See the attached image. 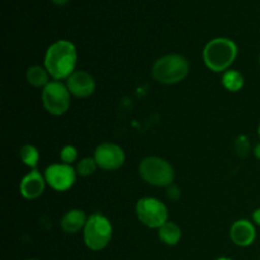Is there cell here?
Masks as SVG:
<instances>
[{
    "mask_svg": "<svg viewBox=\"0 0 260 260\" xmlns=\"http://www.w3.org/2000/svg\"><path fill=\"white\" fill-rule=\"evenodd\" d=\"M78 63L75 45L68 40H58L47 48L43 66L52 80H66L74 73Z\"/></svg>",
    "mask_w": 260,
    "mask_h": 260,
    "instance_id": "obj_1",
    "label": "cell"
},
{
    "mask_svg": "<svg viewBox=\"0 0 260 260\" xmlns=\"http://www.w3.org/2000/svg\"><path fill=\"white\" fill-rule=\"evenodd\" d=\"M238 57V46L233 40L217 37L203 48V62L213 73H225Z\"/></svg>",
    "mask_w": 260,
    "mask_h": 260,
    "instance_id": "obj_2",
    "label": "cell"
},
{
    "mask_svg": "<svg viewBox=\"0 0 260 260\" xmlns=\"http://www.w3.org/2000/svg\"><path fill=\"white\" fill-rule=\"evenodd\" d=\"M189 74V62L179 53H169L157 58L151 68L155 81L164 85H173L184 80Z\"/></svg>",
    "mask_w": 260,
    "mask_h": 260,
    "instance_id": "obj_3",
    "label": "cell"
},
{
    "mask_svg": "<svg viewBox=\"0 0 260 260\" xmlns=\"http://www.w3.org/2000/svg\"><path fill=\"white\" fill-rule=\"evenodd\" d=\"M113 236L112 222L102 213H93L89 216L83 230L84 243L90 250L101 251L108 246Z\"/></svg>",
    "mask_w": 260,
    "mask_h": 260,
    "instance_id": "obj_4",
    "label": "cell"
},
{
    "mask_svg": "<svg viewBox=\"0 0 260 260\" xmlns=\"http://www.w3.org/2000/svg\"><path fill=\"white\" fill-rule=\"evenodd\" d=\"M140 177L154 187H169L173 184L175 172L168 160L160 156H147L139 165Z\"/></svg>",
    "mask_w": 260,
    "mask_h": 260,
    "instance_id": "obj_5",
    "label": "cell"
},
{
    "mask_svg": "<svg viewBox=\"0 0 260 260\" xmlns=\"http://www.w3.org/2000/svg\"><path fill=\"white\" fill-rule=\"evenodd\" d=\"M136 216L142 225L150 229H160L169 221L167 205L154 197H144L137 201Z\"/></svg>",
    "mask_w": 260,
    "mask_h": 260,
    "instance_id": "obj_6",
    "label": "cell"
},
{
    "mask_svg": "<svg viewBox=\"0 0 260 260\" xmlns=\"http://www.w3.org/2000/svg\"><path fill=\"white\" fill-rule=\"evenodd\" d=\"M42 104L46 111L52 116H62L70 108L71 93L66 84L58 80H51L42 89Z\"/></svg>",
    "mask_w": 260,
    "mask_h": 260,
    "instance_id": "obj_7",
    "label": "cell"
},
{
    "mask_svg": "<svg viewBox=\"0 0 260 260\" xmlns=\"http://www.w3.org/2000/svg\"><path fill=\"white\" fill-rule=\"evenodd\" d=\"M43 175H45L47 185H50L53 190L65 192L75 184L78 173L73 165L56 162V164L48 165Z\"/></svg>",
    "mask_w": 260,
    "mask_h": 260,
    "instance_id": "obj_8",
    "label": "cell"
},
{
    "mask_svg": "<svg viewBox=\"0 0 260 260\" xmlns=\"http://www.w3.org/2000/svg\"><path fill=\"white\" fill-rule=\"evenodd\" d=\"M93 157L95 159L98 168L108 170V172L119 169L126 160L123 149L113 142H103V144L98 145Z\"/></svg>",
    "mask_w": 260,
    "mask_h": 260,
    "instance_id": "obj_9",
    "label": "cell"
},
{
    "mask_svg": "<svg viewBox=\"0 0 260 260\" xmlns=\"http://www.w3.org/2000/svg\"><path fill=\"white\" fill-rule=\"evenodd\" d=\"M66 86L71 95L76 98H89L95 91V80L90 73L85 70H76L66 79Z\"/></svg>",
    "mask_w": 260,
    "mask_h": 260,
    "instance_id": "obj_10",
    "label": "cell"
},
{
    "mask_svg": "<svg viewBox=\"0 0 260 260\" xmlns=\"http://www.w3.org/2000/svg\"><path fill=\"white\" fill-rule=\"evenodd\" d=\"M46 184L47 183H46L45 175L41 174L37 169H32V172L25 174L20 180L19 192L25 200H37L45 192Z\"/></svg>",
    "mask_w": 260,
    "mask_h": 260,
    "instance_id": "obj_11",
    "label": "cell"
},
{
    "mask_svg": "<svg viewBox=\"0 0 260 260\" xmlns=\"http://www.w3.org/2000/svg\"><path fill=\"white\" fill-rule=\"evenodd\" d=\"M230 239L240 248L250 246L256 239L255 223L244 218L235 221L230 228Z\"/></svg>",
    "mask_w": 260,
    "mask_h": 260,
    "instance_id": "obj_12",
    "label": "cell"
},
{
    "mask_svg": "<svg viewBox=\"0 0 260 260\" xmlns=\"http://www.w3.org/2000/svg\"><path fill=\"white\" fill-rule=\"evenodd\" d=\"M86 221H88V217H86L85 212L83 210L74 208V210L68 211L62 216V218L60 221V226L63 233L76 234L80 230H84V228L86 225Z\"/></svg>",
    "mask_w": 260,
    "mask_h": 260,
    "instance_id": "obj_13",
    "label": "cell"
},
{
    "mask_svg": "<svg viewBox=\"0 0 260 260\" xmlns=\"http://www.w3.org/2000/svg\"><path fill=\"white\" fill-rule=\"evenodd\" d=\"M157 236L162 244L169 246L177 245L182 239V230L179 226L173 221H168L167 223L157 229Z\"/></svg>",
    "mask_w": 260,
    "mask_h": 260,
    "instance_id": "obj_14",
    "label": "cell"
},
{
    "mask_svg": "<svg viewBox=\"0 0 260 260\" xmlns=\"http://www.w3.org/2000/svg\"><path fill=\"white\" fill-rule=\"evenodd\" d=\"M25 79H27L28 84H30L35 88H45L48 85L51 81V76L48 71L46 70L45 66L41 65H33L28 68L27 73H25Z\"/></svg>",
    "mask_w": 260,
    "mask_h": 260,
    "instance_id": "obj_15",
    "label": "cell"
},
{
    "mask_svg": "<svg viewBox=\"0 0 260 260\" xmlns=\"http://www.w3.org/2000/svg\"><path fill=\"white\" fill-rule=\"evenodd\" d=\"M245 84V79H244L243 74L238 70H231L229 69L228 71H225L222 75V85L225 86V89H228L229 91H235L241 90V88Z\"/></svg>",
    "mask_w": 260,
    "mask_h": 260,
    "instance_id": "obj_16",
    "label": "cell"
},
{
    "mask_svg": "<svg viewBox=\"0 0 260 260\" xmlns=\"http://www.w3.org/2000/svg\"><path fill=\"white\" fill-rule=\"evenodd\" d=\"M20 160L23 161V164L29 167L30 169H36V167L38 165L40 161V152H38L37 147L33 146V145L27 144L20 149Z\"/></svg>",
    "mask_w": 260,
    "mask_h": 260,
    "instance_id": "obj_17",
    "label": "cell"
},
{
    "mask_svg": "<svg viewBox=\"0 0 260 260\" xmlns=\"http://www.w3.org/2000/svg\"><path fill=\"white\" fill-rule=\"evenodd\" d=\"M75 169L78 175H80V177H89V175L95 173V170L98 169V165H96V161L94 157L88 156L83 157L80 161H78Z\"/></svg>",
    "mask_w": 260,
    "mask_h": 260,
    "instance_id": "obj_18",
    "label": "cell"
},
{
    "mask_svg": "<svg viewBox=\"0 0 260 260\" xmlns=\"http://www.w3.org/2000/svg\"><path fill=\"white\" fill-rule=\"evenodd\" d=\"M234 149H235L236 155H238L239 157H246L250 154L251 150L250 140L246 136H244V135H241V136H239L238 139L235 140V142H234Z\"/></svg>",
    "mask_w": 260,
    "mask_h": 260,
    "instance_id": "obj_19",
    "label": "cell"
},
{
    "mask_svg": "<svg viewBox=\"0 0 260 260\" xmlns=\"http://www.w3.org/2000/svg\"><path fill=\"white\" fill-rule=\"evenodd\" d=\"M60 159L63 164L71 165L78 160V150L73 145H65L60 151Z\"/></svg>",
    "mask_w": 260,
    "mask_h": 260,
    "instance_id": "obj_20",
    "label": "cell"
},
{
    "mask_svg": "<svg viewBox=\"0 0 260 260\" xmlns=\"http://www.w3.org/2000/svg\"><path fill=\"white\" fill-rule=\"evenodd\" d=\"M167 196L169 200L178 201L180 198V196H182V192H180L179 187L173 183V184H170L169 187H167Z\"/></svg>",
    "mask_w": 260,
    "mask_h": 260,
    "instance_id": "obj_21",
    "label": "cell"
},
{
    "mask_svg": "<svg viewBox=\"0 0 260 260\" xmlns=\"http://www.w3.org/2000/svg\"><path fill=\"white\" fill-rule=\"evenodd\" d=\"M253 222L255 223V225L260 226V207L256 208L253 212Z\"/></svg>",
    "mask_w": 260,
    "mask_h": 260,
    "instance_id": "obj_22",
    "label": "cell"
},
{
    "mask_svg": "<svg viewBox=\"0 0 260 260\" xmlns=\"http://www.w3.org/2000/svg\"><path fill=\"white\" fill-rule=\"evenodd\" d=\"M254 155H255V157L258 160H260V142L254 146Z\"/></svg>",
    "mask_w": 260,
    "mask_h": 260,
    "instance_id": "obj_23",
    "label": "cell"
},
{
    "mask_svg": "<svg viewBox=\"0 0 260 260\" xmlns=\"http://www.w3.org/2000/svg\"><path fill=\"white\" fill-rule=\"evenodd\" d=\"M52 2H53V4H56V5H65L69 0H52Z\"/></svg>",
    "mask_w": 260,
    "mask_h": 260,
    "instance_id": "obj_24",
    "label": "cell"
},
{
    "mask_svg": "<svg viewBox=\"0 0 260 260\" xmlns=\"http://www.w3.org/2000/svg\"><path fill=\"white\" fill-rule=\"evenodd\" d=\"M215 260H234V259L226 258V256H222V258H217V259H215Z\"/></svg>",
    "mask_w": 260,
    "mask_h": 260,
    "instance_id": "obj_25",
    "label": "cell"
},
{
    "mask_svg": "<svg viewBox=\"0 0 260 260\" xmlns=\"http://www.w3.org/2000/svg\"><path fill=\"white\" fill-rule=\"evenodd\" d=\"M258 135H259V137H260V124H259V127H258Z\"/></svg>",
    "mask_w": 260,
    "mask_h": 260,
    "instance_id": "obj_26",
    "label": "cell"
},
{
    "mask_svg": "<svg viewBox=\"0 0 260 260\" xmlns=\"http://www.w3.org/2000/svg\"><path fill=\"white\" fill-rule=\"evenodd\" d=\"M27 260H38V259H27Z\"/></svg>",
    "mask_w": 260,
    "mask_h": 260,
    "instance_id": "obj_27",
    "label": "cell"
},
{
    "mask_svg": "<svg viewBox=\"0 0 260 260\" xmlns=\"http://www.w3.org/2000/svg\"><path fill=\"white\" fill-rule=\"evenodd\" d=\"M259 63H260V53H259Z\"/></svg>",
    "mask_w": 260,
    "mask_h": 260,
    "instance_id": "obj_28",
    "label": "cell"
},
{
    "mask_svg": "<svg viewBox=\"0 0 260 260\" xmlns=\"http://www.w3.org/2000/svg\"><path fill=\"white\" fill-rule=\"evenodd\" d=\"M259 260H260V259H259Z\"/></svg>",
    "mask_w": 260,
    "mask_h": 260,
    "instance_id": "obj_29",
    "label": "cell"
}]
</instances>
